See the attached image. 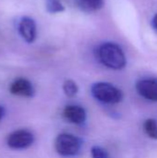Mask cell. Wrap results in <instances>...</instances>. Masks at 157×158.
<instances>
[{
    "mask_svg": "<svg viewBox=\"0 0 157 158\" xmlns=\"http://www.w3.org/2000/svg\"><path fill=\"white\" fill-rule=\"evenodd\" d=\"M99 61L111 69H121L125 68L127 60L121 47L115 43H104L97 49Z\"/></svg>",
    "mask_w": 157,
    "mask_h": 158,
    "instance_id": "1",
    "label": "cell"
},
{
    "mask_svg": "<svg viewBox=\"0 0 157 158\" xmlns=\"http://www.w3.org/2000/svg\"><path fill=\"white\" fill-rule=\"evenodd\" d=\"M93 96L105 104H118L122 101L123 94L116 86L107 82H96L91 89Z\"/></svg>",
    "mask_w": 157,
    "mask_h": 158,
    "instance_id": "2",
    "label": "cell"
},
{
    "mask_svg": "<svg viewBox=\"0 0 157 158\" xmlns=\"http://www.w3.org/2000/svg\"><path fill=\"white\" fill-rule=\"evenodd\" d=\"M81 141L80 138L69 134H59L55 142V148L56 153L64 157H72L80 154L81 149Z\"/></svg>",
    "mask_w": 157,
    "mask_h": 158,
    "instance_id": "3",
    "label": "cell"
},
{
    "mask_svg": "<svg viewBox=\"0 0 157 158\" xmlns=\"http://www.w3.org/2000/svg\"><path fill=\"white\" fill-rule=\"evenodd\" d=\"M34 143V135L29 130H18L11 132L6 138V144L14 150L27 149Z\"/></svg>",
    "mask_w": 157,
    "mask_h": 158,
    "instance_id": "4",
    "label": "cell"
},
{
    "mask_svg": "<svg viewBox=\"0 0 157 158\" xmlns=\"http://www.w3.org/2000/svg\"><path fill=\"white\" fill-rule=\"evenodd\" d=\"M19 33L21 38L28 44L35 41L37 36V26L33 19L28 16L22 17L19 21Z\"/></svg>",
    "mask_w": 157,
    "mask_h": 158,
    "instance_id": "5",
    "label": "cell"
},
{
    "mask_svg": "<svg viewBox=\"0 0 157 158\" xmlns=\"http://www.w3.org/2000/svg\"><path fill=\"white\" fill-rule=\"evenodd\" d=\"M9 92L17 96L31 98L35 94V89L32 83L25 78H18L9 85Z\"/></svg>",
    "mask_w": 157,
    "mask_h": 158,
    "instance_id": "6",
    "label": "cell"
},
{
    "mask_svg": "<svg viewBox=\"0 0 157 158\" xmlns=\"http://www.w3.org/2000/svg\"><path fill=\"white\" fill-rule=\"evenodd\" d=\"M138 94L153 102H157V79H143L136 83Z\"/></svg>",
    "mask_w": 157,
    "mask_h": 158,
    "instance_id": "7",
    "label": "cell"
},
{
    "mask_svg": "<svg viewBox=\"0 0 157 158\" xmlns=\"http://www.w3.org/2000/svg\"><path fill=\"white\" fill-rule=\"evenodd\" d=\"M63 116L68 121L76 125L84 123L87 118L85 109L82 106L75 105L67 106L63 111Z\"/></svg>",
    "mask_w": 157,
    "mask_h": 158,
    "instance_id": "8",
    "label": "cell"
},
{
    "mask_svg": "<svg viewBox=\"0 0 157 158\" xmlns=\"http://www.w3.org/2000/svg\"><path fill=\"white\" fill-rule=\"evenodd\" d=\"M79 6L87 12L97 11L104 6V0H77Z\"/></svg>",
    "mask_w": 157,
    "mask_h": 158,
    "instance_id": "9",
    "label": "cell"
},
{
    "mask_svg": "<svg viewBox=\"0 0 157 158\" xmlns=\"http://www.w3.org/2000/svg\"><path fill=\"white\" fill-rule=\"evenodd\" d=\"M45 8L46 11L51 14L61 13L65 10V6L60 0H46Z\"/></svg>",
    "mask_w": 157,
    "mask_h": 158,
    "instance_id": "10",
    "label": "cell"
},
{
    "mask_svg": "<svg viewBox=\"0 0 157 158\" xmlns=\"http://www.w3.org/2000/svg\"><path fill=\"white\" fill-rule=\"evenodd\" d=\"M143 128L144 131L146 132V134L152 138L157 140V122L156 120L153 119V118H149L147 120H145L144 124H143Z\"/></svg>",
    "mask_w": 157,
    "mask_h": 158,
    "instance_id": "11",
    "label": "cell"
},
{
    "mask_svg": "<svg viewBox=\"0 0 157 158\" xmlns=\"http://www.w3.org/2000/svg\"><path fill=\"white\" fill-rule=\"evenodd\" d=\"M63 91L68 97H74L79 91L78 85L72 80H67L63 83Z\"/></svg>",
    "mask_w": 157,
    "mask_h": 158,
    "instance_id": "12",
    "label": "cell"
},
{
    "mask_svg": "<svg viewBox=\"0 0 157 158\" xmlns=\"http://www.w3.org/2000/svg\"><path fill=\"white\" fill-rule=\"evenodd\" d=\"M91 155L93 158H109V155L105 149L101 146H93L91 149Z\"/></svg>",
    "mask_w": 157,
    "mask_h": 158,
    "instance_id": "13",
    "label": "cell"
},
{
    "mask_svg": "<svg viewBox=\"0 0 157 158\" xmlns=\"http://www.w3.org/2000/svg\"><path fill=\"white\" fill-rule=\"evenodd\" d=\"M5 113H6V110H5V108H4V106L0 105V120L4 118Z\"/></svg>",
    "mask_w": 157,
    "mask_h": 158,
    "instance_id": "14",
    "label": "cell"
},
{
    "mask_svg": "<svg viewBox=\"0 0 157 158\" xmlns=\"http://www.w3.org/2000/svg\"><path fill=\"white\" fill-rule=\"evenodd\" d=\"M153 25H154V28L157 31V13L155 15V17L153 19Z\"/></svg>",
    "mask_w": 157,
    "mask_h": 158,
    "instance_id": "15",
    "label": "cell"
}]
</instances>
